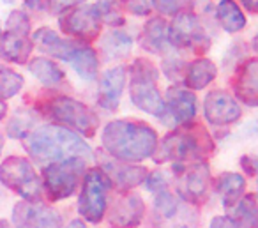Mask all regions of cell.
<instances>
[{"mask_svg": "<svg viewBox=\"0 0 258 228\" xmlns=\"http://www.w3.org/2000/svg\"><path fill=\"white\" fill-rule=\"evenodd\" d=\"M101 143L110 157L135 164L154 156L159 136L158 131L144 121L117 119L103 128Z\"/></svg>", "mask_w": 258, "mask_h": 228, "instance_id": "6da1fadb", "label": "cell"}, {"mask_svg": "<svg viewBox=\"0 0 258 228\" xmlns=\"http://www.w3.org/2000/svg\"><path fill=\"white\" fill-rule=\"evenodd\" d=\"M23 143L30 161L41 166L73 157L85 161L92 157V150L82 136L58 124L39 126L23 140Z\"/></svg>", "mask_w": 258, "mask_h": 228, "instance_id": "7a4b0ae2", "label": "cell"}, {"mask_svg": "<svg viewBox=\"0 0 258 228\" xmlns=\"http://www.w3.org/2000/svg\"><path fill=\"white\" fill-rule=\"evenodd\" d=\"M216 143L202 122L175 128L161 138L154 152L156 163H198L214 154Z\"/></svg>", "mask_w": 258, "mask_h": 228, "instance_id": "3957f363", "label": "cell"}, {"mask_svg": "<svg viewBox=\"0 0 258 228\" xmlns=\"http://www.w3.org/2000/svg\"><path fill=\"white\" fill-rule=\"evenodd\" d=\"M39 115L51 119L53 124L75 131L76 135L92 138L99 129V117L90 106L66 94H55L39 103L36 108Z\"/></svg>", "mask_w": 258, "mask_h": 228, "instance_id": "277c9868", "label": "cell"}, {"mask_svg": "<svg viewBox=\"0 0 258 228\" xmlns=\"http://www.w3.org/2000/svg\"><path fill=\"white\" fill-rule=\"evenodd\" d=\"M193 9L189 6L187 9L180 11L173 16L170 23V44L175 51H191V53L204 55L211 50L212 36L207 29L205 16L211 6H195Z\"/></svg>", "mask_w": 258, "mask_h": 228, "instance_id": "5b68a950", "label": "cell"}, {"mask_svg": "<svg viewBox=\"0 0 258 228\" xmlns=\"http://www.w3.org/2000/svg\"><path fill=\"white\" fill-rule=\"evenodd\" d=\"M159 69L152 61L138 57L129 66V97L138 110L158 117L165 115V97L158 87Z\"/></svg>", "mask_w": 258, "mask_h": 228, "instance_id": "8992f818", "label": "cell"}, {"mask_svg": "<svg viewBox=\"0 0 258 228\" xmlns=\"http://www.w3.org/2000/svg\"><path fill=\"white\" fill-rule=\"evenodd\" d=\"M87 172V161L80 157L57 161L43 166L41 182L43 191L50 202H60L73 196L82 184L83 174Z\"/></svg>", "mask_w": 258, "mask_h": 228, "instance_id": "52a82bcc", "label": "cell"}, {"mask_svg": "<svg viewBox=\"0 0 258 228\" xmlns=\"http://www.w3.org/2000/svg\"><path fill=\"white\" fill-rule=\"evenodd\" d=\"M0 182L23 202H41L43 182L34 163L23 156H9L0 163Z\"/></svg>", "mask_w": 258, "mask_h": 228, "instance_id": "ba28073f", "label": "cell"}, {"mask_svg": "<svg viewBox=\"0 0 258 228\" xmlns=\"http://www.w3.org/2000/svg\"><path fill=\"white\" fill-rule=\"evenodd\" d=\"M113 188L101 166H92L83 174L78 196V212L89 223H99L108 209V193Z\"/></svg>", "mask_w": 258, "mask_h": 228, "instance_id": "9c48e42d", "label": "cell"}, {"mask_svg": "<svg viewBox=\"0 0 258 228\" xmlns=\"http://www.w3.org/2000/svg\"><path fill=\"white\" fill-rule=\"evenodd\" d=\"M177 196L182 202L198 207L205 203L211 189V168L207 161L198 163H173Z\"/></svg>", "mask_w": 258, "mask_h": 228, "instance_id": "30bf717a", "label": "cell"}, {"mask_svg": "<svg viewBox=\"0 0 258 228\" xmlns=\"http://www.w3.org/2000/svg\"><path fill=\"white\" fill-rule=\"evenodd\" d=\"M198 214L193 205L173 193L161 191L154 198V228H197Z\"/></svg>", "mask_w": 258, "mask_h": 228, "instance_id": "8fae6325", "label": "cell"}, {"mask_svg": "<svg viewBox=\"0 0 258 228\" xmlns=\"http://www.w3.org/2000/svg\"><path fill=\"white\" fill-rule=\"evenodd\" d=\"M58 27L62 34L73 41H78L82 44H89L101 36L103 23L97 18L92 6H76L68 11L60 13Z\"/></svg>", "mask_w": 258, "mask_h": 228, "instance_id": "7c38bea8", "label": "cell"}, {"mask_svg": "<svg viewBox=\"0 0 258 228\" xmlns=\"http://www.w3.org/2000/svg\"><path fill=\"white\" fill-rule=\"evenodd\" d=\"M62 214L43 202H18L13 207V228H62Z\"/></svg>", "mask_w": 258, "mask_h": 228, "instance_id": "4fadbf2b", "label": "cell"}, {"mask_svg": "<svg viewBox=\"0 0 258 228\" xmlns=\"http://www.w3.org/2000/svg\"><path fill=\"white\" fill-rule=\"evenodd\" d=\"M198 99L193 90L184 89V87H170L165 94V115H163V124L170 128H180L195 121L197 117Z\"/></svg>", "mask_w": 258, "mask_h": 228, "instance_id": "5bb4252c", "label": "cell"}, {"mask_svg": "<svg viewBox=\"0 0 258 228\" xmlns=\"http://www.w3.org/2000/svg\"><path fill=\"white\" fill-rule=\"evenodd\" d=\"M204 117L214 128H228L240 121L242 108L230 92L214 89L204 99Z\"/></svg>", "mask_w": 258, "mask_h": 228, "instance_id": "9a60e30c", "label": "cell"}, {"mask_svg": "<svg viewBox=\"0 0 258 228\" xmlns=\"http://www.w3.org/2000/svg\"><path fill=\"white\" fill-rule=\"evenodd\" d=\"M145 216V203L138 193H122L108 212V228H138Z\"/></svg>", "mask_w": 258, "mask_h": 228, "instance_id": "2e32d148", "label": "cell"}, {"mask_svg": "<svg viewBox=\"0 0 258 228\" xmlns=\"http://www.w3.org/2000/svg\"><path fill=\"white\" fill-rule=\"evenodd\" d=\"M232 89L235 99L249 108H258V57L244 59L233 73Z\"/></svg>", "mask_w": 258, "mask_h": 228, "instance_id": "e0dca14e", "label": "cell"}, {"mask_svg": "<svg viewBox=\"0 0 258 228\" xmlns=\"http://www.w3.org/2000/svg\"><path fill=\"white\" fill-rule=\"evenodd\" d=\"M101 168H103L104 174L108 175L111 186L117 188L120 193L133 191V188L144 184L149 175L145 166L133 164V163H122V161H117L110 156L101 163Z\"/></svg>", "mask_w": 258, "mask_h": 228, "instance_id": "ac0fdd59", "label": "cell"}, {"mask_svg": "<svg viewBox=\"0 0 258 228\" xmlns=\"http://www.w3.org/2000/svg\"><path fill=\"white\" fill-rule=\"evenodd\" d=\"M127 69L124 66H113L106 69L99 78V90H97V103L108 111H115L120 104V97L124 92Z\"/></svg>", "mask_w": 258, "mask_h": 228, "instance_id": "d6986e66", "label": "cell"}, {"mask_svg": "<svg viewBox=\"0 0 258 228\" xmlns=\"http://www.w3.org/2000/svg\"><path fill=\"white\" fill-rule=\"evenodd\" d=\"M170 23L163 16H151L140 32V46L154 55H168L175 51L170 44Z\"/></svg>", "mask_w": 258, "mask_h": 228, "instance_id": "ffe728a7", "label": "cell"}, {"mask_svg": "<svg viewBox=\"0 0 258 228\" xmlns=\"http://www.w3.org/2000/svg\"><path fill=\"white\" fill-rule=\"evenodd\" d=\"M34 46H37L41 51L48 53L50 57L58 59V61L69 62L73 59V55L76 53V50L80 48L78 41H73L69 37L58 36L55 30L48 29V27H41L34 32L32 36Z\"/></svg>", "mask_w": 258, "mask_h": 228, "instance_id": "44dd1931", "label": "cell"}, {"mask_svg": "<svg viewBox=\"0 0 258 228\" xmlns=\"http://www.w3.org/2000/svg\"><path fill=\"white\" fill-rule=\"evenodd\" d=\"M34 51L32 37L27 34L6 30L0 36V59L11 64L23 66L30 61V55Z\"/></svg>", "mask_w": 258, "mask_h": 228, "instance_id": "7402d4cb", "label": "cell"}, {"mask_svg": "<svg viewBox=\"0 0 258 228\" xmlns=\"http://www.w3.org/2000/svg\"><path fill=\"white\" fill-rule=\"evenodd\" d=\"M218 76V66L207 57H198L187 62L184 73V85L189 90H204L211 85Z\"/></svg>", "mask_w": 258, "mask_h": 228, "instance_id": "603a6c76", "label": "cell"}, {"mask_svg": "<svg viewBox=\"0 0 258 228\" xmlns=\"http://www.w3.org/2000/svg\"><path fill=\"white\" fill-rule=\"evenodd\" d=\"M214 188L223 205L233 209L246 193V177L242 174H235V172H223L216 179Z\"/></svg>", "mask_w": 258, "mask_h": 228, "instance_id": "cb8c5ba5", "label": "cell"}, {"mask_svg": "<svg viewBox=\"0 0 258 228\" xmlns=\"http://www.w3.org/2000/svg\"><path fill=\"white\" fill-rule=\"evenodd\" d=\"M214 18L225 32L237 34L246 29L247 18L235 0H219L214 8Z\"/></svg>", "mask_w": 258, "mask_h": 228, "instance_id": "d4e9b609", "label": "cell"}, {"mask_svg": "<svg viewBox=\"0 0 258 228\" xmlns=\"http://www.w3.org/2000/svg\"><path fill=\"white\" fill-rule=\"evenodd\" d=\"M131 50H133V37L122 29L110 30L101 39V51L108 62L125 59Z\"/></svg>", "mask_w": 258, "mask_h": 228, "instance_id": "484cf974", "label": "cell"}, {"mask_svg": "<svg viewBox=\"0 0 258 228\" xmlns=\"http://www.w3.org/2000/svg\"><path fill=\"white\" fill-rule=\"evenodd\" d=\"M69 64L73 66L76 75L85 82H94L99 75V57H97V51L89 44H80Z\"/></svg>", "mask_w": 258, "mask_h": 228, "instance_id": "4316f807", "label": "cell"}, {"mask_svg": "<svg viewBox=\"0 0 258 228\" xmlns=\"http://www.w3.org/2000/svg\"><path fill=\"white\" fill-rule=\"evenodd\" d=\"M29 71L37 82H41L44 87H57L64 82L66 73L55 61H50L46 57H36L29 61Z\"/></svg>", "mask_w": 258, "mask_h": 228, "instance_id": "83f0119b", "label": "cell"}, {"mask_svg": "<svg viewBox=\"0 0 258 228\" xmlns=\"http://www.w3.org/2000/svg\"><path fill=\"white\" fill-rule=\"evenodd\" d=\"M37 119H39V113L36 110H30V108L16 110L15 115L9 119L8 126H6V133H8L9 138L25 140L36 129Z\"/></svg>", "mask_w": 258, "mask_h": 228, "instance_id": "f1b7e54d", "label": "cell"}, {"mask_svg": "<svg viewBox=\"0 0 258 228\" xmlns=\"http://www.w3.org/2000/svg\"><path fill=\"white\" fill-rule=\"evenodd\" d=\"M233 221L239 228H258V193H247L233 207Z\"/></svg>", "mask_w": 258, "mask_h": 228, "instance_id": "f546056e", "label": "cell"}, {"mask_svg": "<svg viewBox=\"0 0 258 228\" xmlns=\"http://www.w3.org/2000/svg\"><path fill=\"white\" fill-rule=\"evenodd\" d=\"M92 8L103 25L118 29L125 23L124 13H122L124 8H122L120 0H97L96 4H92Z\"/></svg>", "mask_w": 258, "mask_h": 228, "instance_id": "4dcf8cb0", "label": "cell"}, {"mask_svg": "<svg viewBox=\"0 0 258 228\" xmlns=\"http://www.w3.org/2000/svg\"><path fill=\"white\" fill-rule=\"evenodd\" d=\"M25 80L18 71H15L9 66L0 64V99H11L22 92Z\"/></svg>", "mask_w": 258, "mask_h": 228, "instance_id": "1f68e13d", "label": "cell"}, {"mask_svg": "<svg viewBox=\"0 0 258 228\" xmlns=\"http://www.w3.org/2000/svg\"><path fill=\"white\" fill-rule=\"evenodd\" d=\"M186 66H187V62L184 61V59L177 57L175 51H172V53L165 55V59H163L161 71H163V75L170 80V82L179 83V82H184Z\"/></svg>", "mask_w": 258, "mask_h": 228, "instance_id": "d6a6232c", "label": "cell"}, {"mask_svg": "<svg viewBox=\"0 0 258 228\" xmlns=\"http://www.w3.org/2000/svg\"><path fill=\"white\" fill-rule=\"evenodd\" d=\"M193 0H152V9L161 16H175L180 11L187 9Z\"/></svg>", "mask_w": 258, "mask_h": 228, "instance_id": "836d02e7", "label": "cell"}, {"mask_svg": "<svg viewBox=\"0 0 258 228\" xmlns=\"http://www.w3.org/2000/svg\"><path fill=\"white\" fill-rule=\"evenodd\" d=\"M8 30H13V32H20V34H30V20L29 15L22 9H16L9 15L8 18Z\"/></svg>", "mask_w": 258, "mask_h": 228, "instance_id": "e575fe53", "label": "cell"}, {"mask_svg": "<svg viewBox=\"0 0 258 228\" xmlns=\"http://www.w3.org/2000/svg\"><path fill=\"white\" fill-rule=\"evenodd\" d=\"M145 188L149 189L151 193H161V191H166L168 189V177H166L165 172H151L145 179Z\"/></svg>", "mask_w": 258, "mask_h": 228, "instance_id": "d590c367", "label": "cell"}, {"mask_svg": "<svg viewBox=\"0 0 258 228\" xmlns=\"http://www.w3.org/2000/svg\"><path fill=\"white\" fill-rule=\"evenodd\" d=\"M120 4L137 16H149L152 11V0H120Z\"/></svg>", "mask_w": 258, "mask_h": 228, "instance_id": "8d00e7d4", "label": "cell"}, {"mask_svg": "<svg viewBox=\"0 0 258 228\" xmlns=\"http://www.w3.org/2000/svg\"><path fill=\"white\" fill-rule=\"evenodd\" d=\"M240 166L246 175H258V156H242Z\"/></svg>", "mask_w": 258, "mask_h": 228, "instance_id": "74e56055", "label": "cell"}, {"mask_svg": "<svg viewBox=\"0 0 258 228\" xmlns=\"http://www.w3.org/2000/svg\"><path fill=\"white\" fill-rule=\"evenodd\" d=\"M25 2V8L30 11H48V9L53 8L55 0H23Z\"/></svg>", "mask_w": 258, "mask_h": 228, "instance_id": "f35d334b", "label": "cell"}, {"mask_svg": "<svg viewBox=\"0 0 258 228\" xmlns=\"http://www.w3.org/2000/svg\"><path fill=\"white\" fill-rule=\"evenodd\" d=\"M209 228H239V226H237V223L233 221V217H230V216H216V217H212Z\"/></svg>", "mask_w": 258, "mask_h": 228, "instance_id": "ab89813d", "label": "cell"}, {"mask_svg": "<svg viewBox=\"0 0 258 228\" xmlns=\"http://www.w3.org/2000/svg\"><path fill=\"white\" fill-rule=\"evenodd\" d=\"M83 2H87V0H55L51 9L55 13H64L71 8H76V6H83Z\"/></svg>", "mask_w": 258, "mask_h": 228, "instance_id": "60d3db41", "label": "cell"}, {"mask_svg": "<svg viewBox=\"0 0 258 228\" xmlns=\"http://www.w3.org/2000/svg\"><path fill=\"white\" fill-rule=\"evenodd\" d=\"M246 11H249L251 15H258V0H239Z\"/></svg>", "mask_w": 258, "mask_h": 228, "instance_id": "b9f144b4", "label": "cell"}, {"mask_svg": "<svg viewBox=\"0 0 258 228\" xmlns=\"http://www.w3.org/2000/svg\"><path fill=\"white\" fill-rule=\"evenodd\" d=\"M66 228H87V224L82 217H75V219L69 221V224Z\"/></svg>", "mask_w": 258, "mask_h": 228, "instance_id": "7bdbcfd3", "label": "cell"}, {"mask_svg": "<svg viewBox=\"0 0 258 228\" xmlns=\"http://www.w3.org/2000/svg\"><path fill=\"white\" fill-rule=\"evenodd\" d=\"M6 115H8V104L0 99V121H4Z\"/></svg>", "mask_w": 258, "mask_h": 228, "instance_id": "ee69618b", "label": "cell"}, {"mask_svg": "<svg viewBox=\"0 0 258 228\" xmlns=\"http://www.w3.org/2000/svg\"><path fill=\"white\" fill-rule=\"evenodd\" d=\"M251 46H253V50L258 53V30H256V34H254L253 41H251Z\"/></svg>", "mask_w": 258, "mask_h": 228, "instance_id": "f6af8a7d", "label": "cell"}, {"mask_svg": "<svg viewBox=\"0 0 258 228\" xmlns=\"http://www.w3.org/2000/svg\"><path fill=\"white\" fill-rule=\"evenodd\" d=\"M0 228H13V224L8 219H0Z\"/></svg>", "mask_w": 258, "mask_h": 228, "instance_id": "bcb514c9", "label": "cell"}, {"mask_svg": "<svg viewBox=\"0 0 258 228\" xmlns=\"http://www.w3.org/2000/svg\"><path fill=\"white\" fill-rule=\"evenodd\" d=\"M2 150H4V135L0 133V154H2Z\"/></svg>", "mask_w": 258, "mask_h": 228, "instance_id": "7dc6e473", "label": "cell"}, {"mask_svg": "<svg viewBox=\"0 0 258 228\" xmlns=\"http://www.w3.org/2000/svg\"><path fill=\"white\" fill-rule=\"evenodd\" d=\"M0 36H2V25H0Z\"/></svg>", "mask_w": 258, "mask_h": 228, "instance_id": "c3c4849f", "label": "cell"}, {"mask_svg": "<svg viewBox=\"0 0 258 228\" xmlns=\"http://www.w3.org/2000/svg\"><path fill=\"white\" fill-rule=\"evenodd\" d=\"M256 186H258V179H256Z\"/></svg>", "mask_w": 258, "mask_h": 228, "instance_id": "681fc988", "label": "cell"}]
</instances>
